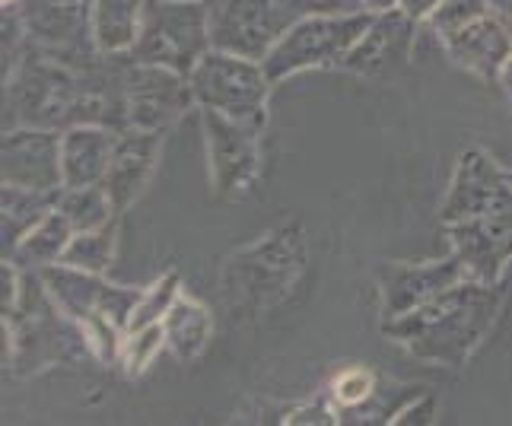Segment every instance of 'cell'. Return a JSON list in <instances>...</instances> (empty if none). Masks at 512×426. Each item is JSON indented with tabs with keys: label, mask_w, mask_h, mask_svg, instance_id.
<instances>
[{
	"label": "cell",
	"mask_w": 512,
	"mask_h": 426,
	"mask_svg": "<svg viewBox=\"0 0 512 426\" xmlns=\"http://www.w3.org/2000/svg\"><path fill=\"white\" fill-rule=\"evenodd\" d=\"M118 131L105 124H74L61 131V172L64 188L102 185L115 153Z\"/></svg>",
	"instance_id": "obj_18"
},
{
	"label": "cell",
	"mask_w": 512,
	"mask_h": 426,
	"mask_svg": "<svg viewBox=\"0 0 512 426\" xmlns=\"http://www.w3.org/2000/svg\"><path fill=\"white\" fill-rule=\"evenodd\" d=\"M376 376L363 366H353V369H344L338 379L331 382V398L338 401V407L344 414L357 411V407H363L369 398L376 395Z\"/></svg>",
	"instance_id": "obj_27"
},
{
	"label": "cell",
	"mask_w": 512,
	"mask_h": 426,
	"mask_svg": "<svg viewBox=\"0 0 512 426\" xmlns=\"http://www.w3.org/2000/svg\"><path fill=\"white\" fill-rule=\"evenodd\" d=\"M150 0H90V29L102 55H128L144 29Z\"/></svg>",
	"instance_id": "obj_19"
},
{
	"label": "cell",
	"mask_w": 512,
	"mask_h": 426,
	"mask_svg": "<svg viewBox=\"0 0 512 426\" xmlns=\"http://www.w3.org/2000/svg\"><path fill=\"white\" fill-rule=\"evenodd\" d=\"M51 299L83 328L86 344L99 363H118V350L140 303V290L109 283L105 274H90L58 261L39 271Z\"/></svg>",
	"instance_id": "obj_5"
},
{
	"label": "cell",
	"mask_w": 512,
	"mask_h": 426,
	"mask_svg": "<svg viewBox=\"0 0 512 426\" xmlns=\"http://www.w3.org/2000/svg\"><path fill=\"white\" fill-rule=\"evenodd\" d=\"M376 287L382 296V318H398L423 303H430L433 296L446 293L455 283L468 277L462 258L449 252L439 261H382L376 264Z\"/></svg>",
	"instance_id": "obj_14"
},
{
	"label": "cell",
	"mask_w": 512,
	"mask_h": 426,
	"mask_svg": "<svg viewBox=\"0 0 512 426\" xmlns=\"http://www.w3.org/2000/svg\"><path fill=\"white\" fill-rule=\"evenodd\" d=\"M427 392V388H423ZM414 395L408 404L401 407V411L395 414V420L392 423H433V417H436V398L433 395Z\"/></svg>",
	"instance_id": "obj_29"
},
{
	"label": "cell",
	"mask_w": 512,
	"mask_h": 426,
	"mask_svg": "<svg viewBox=\"0 0 512 426\" xmlns=\"http://www.w3.org/2000/svg\"><path fill=\"white\" fill-rule=\"evenodd\" d=\"M115 248H118V220L105 223L99 229L77 233L64 252V264L90 271V274H105L115 261Z\"/></svg>",
	"instance_id": "obj_24"
},
{
	"label": "cell",
	"mask_w": 512,
	"mask_h": 426,
	"mask_svg": "<svg viewBox=\"0 0 512 426\" xmlns=\"http://www.w3.org/2000/svg\"><path fill=\"white\" fill-rule=\"evenodd\" d=\"M191 93L198 109L220 112L252 124V128H268V99L274 83L261 61H249L229 51L210 48L207 55L194 64L188 74Z\"/></svg>",
	"instance_id": "obj_7"
},
{
	"label": "cell",
	"mask_w": 512,
	"mask_h": 426,
	"mask_svg": "<svg viewBox=\"0 0 512 426\" xmlns=\"http://www.w3.org/2000/svg\"><path fill=\"white\" fill-rule=\"evenodd\" d=\"M163 350H166L163 322L147 325V328H134V331H125V341H121V350H118V363L125 366L131 379H137L153 366V360L160 357Z\"/></svg>",
	"instance_id": "obj_25"
},
{
	"label": "cell",
	"mask_w": 512,
	"mask_h": 426,
	"mask_svg": "<svg viewBox=\"0 0 512 426\" xmlns=\"http://www.w3.org/2000/svg\"><path fill=\"white\" fill-rule=\"evenodd\" d=\"M10 7L20 16L32 51L67 64H86L102 55L93 42L86 0H16Z\"/></svg>",
	"instance_id": "obj_12"
},
{
	"label": "cell",
	"mask_w": 512,
	"mask_h": 426,
	"mask_svg": "<svg viewBox=\"0 0 512 426\" xmlns=\"http://www.w3.org/2000/svg\"><path fill=\"white\" fill-rule=\"evenodd\" d=\"M363 7L369 13H385V10H395L398 7V0H363Z\"/></svg>",
	"instance_id": "obj_31"
},
{
	"label": "cell",
	"mask_w": 512,
	"mask_h": 426,
	"mask_svg": "<svg viewBox=\"0 0 512 426\" xmlns=\"http://www.w3.org/2000/svg\"><path fill=\"white\" fill-rule=\"evenodd\" d=\"M427 26L455 67L484 83H500L512 58V23L490 0H443Z\"/></svg>",
	"instance_id": "obj_6"
},
{
	"label": "cell",
	"mask_w": 512,
	"mask_h": 426,
	"mask_svg": "<svg viewBox=\"0 0 512 426\" xmlns=\"http://www.w3.org/2000/svg\"><path fill=\"white\" fill-rule=\"evenodd\" d=\"M443 4V0H398V7L395 10H401L404 16H411L414 23H427L430 20V13Z\"/></svg>",
	"instance_id": "obj_30"
},
{
	"label": "cell",
	"mask_w": 512,
	"mask_h": 426,
	"mask_svg": "<svg viewBox=\"0 0 512 426\" xmlns=\"http://www.w3.org/2000/svg\"><path fill=\"white\" fill-rule=\"evenodd\" d=\"M163 331H166V350L182 366H188L194 360H201L210 337H214V315H210V309L201 299L182 293L166 312Z\"/></svg>",
	"instance_id": "obj_20"
},
{
	"label": "cell",
	"mask_w": 512,
	"mask_h": 426,
	"mask_svg": "<svg viewBox=\"0 0 512 426\" xmlns=\"http://www.w3.org/2000/svg\"><path fill=\"white\" fill-rule=\"evenodd\" d=\"M439 223L468 277L500 283L512 261V182L484 150L458 156Z\"/></svg>",
	"instance_id": "obj_1"
},
{
	"label": "cell",
	"mask_w": 512,
	"mask_h": 426,
	"mask_svg": "<svg viewBox=\"0 0 512 426\" xmlns=\"http://www.w3.org/2000/svg\"><path fill=\"white\" fill-rule=\"evenodd\" d=\"M376 13H344V16H299L287 29L271 55L264 58L271 83H284L303 70H322V67H341L350 48L360 42L366 26L373 23Z\"/></svg>",
	"instance_id": "obj_9"
},
{
	"label": "cell",
	"mask_w": 512,
	"mask_h": 426,
	"mask_svg": "<svg viewBox=\"0 0 512 426\" xmlns=\"http://www.w3.org/2000/svg\"><path fill=\"white\" fill-rule=\"evenodd\" d=\"M210 48L214 42L207 0H150L144 29L128 55L140 64L169 67L188 77Z\"/></svg>",
	"instance_id": "obj_8"
},
{
	"label": "cell",
	"mask_w": 512,
	"mask_h": 426,
	"mask_svg": "<svg viewBox=\"0 0 512 426\" xmlns=\"http://www.w3.org/2000/svg\"><path fill=\"white\" fill-rule=\"evenodd\" d=\"M417 26L411 16L401 10H385L376 13L373 23L366 26L360 42L350 48L341 70L363 80H392L414 58V42H417Z\"/></svg>",
	"instance_id": "obj_15"
},
{
	"label": "cell",
	"mask_w": 512,
	"mask_h": 426,
	"mask_svg": "<svg viewBox=\"0 0 512 426\" xmlns=\"http://www.w3.org/2000/svg\"><path fill=\"white\" fill-rule=\"evenodd\" d=\"M86 4H90V0H86Z\"/></svg>",
	"instance_id": "obj_34"
},
{
	"label": "cell",
	"mask_w": 512,
	"mask_h": 426,
	"mask_svg": "<svg viewBox=\"0 0 512 426\" xmlns=\"http://www.w3.org/2000/svg\"><path fill=\"white\" fill-rule=\"evenodd\" d=\"M160 153H163V131H140V128L118 131L112 163L102 179V188L109 191L118 213H125L144 194L156 166H160Z\"/></svg>",
	"instance_id": "obj_17"
},
{
	"label": "cell",
	"mask_w": 512,
	"mask_h": 426,
	"mask_svg": "<svg viewBox=\"0 0 512 426\" xmlns=\"http://www.w3.org/2000/svg\"><path fill=\"white\" fill-rule=\"evenodd\" d=\"M0 179L35 191H61V131L51 128H7L0 150Z\"/></svg>",
	"instance_id": "obj_16"
},
{
	"label": "cell",
	"mask_w": 512,
	"mask_h": 426,
	"mask_svg": "<svg viewBox=\"0 0 512 426\" xmlns=\"http://www.w3.org/2000/svg\"><path fill=\"white\" fill-rule=\"evenodd\" d=\"M309 261L306 233L299 223L274 226L252 245L226 258L220 271V296L239 318H258L277 309L293 293Z\"/></svg>",
	"instance_id": "obj_3"
},
{
	"label": "cell",
	"mask_w": 512,
	"mask_h": 426,
	"mask_svg": "<svg viewBox=\"0 0 512 426\" xmlns=\"http://www.w3.org/2000/svg\"><path fill=\"white\" fill-rule=\"evenodd\" d=\"M58 210L70 220V226L77 233H86V229H99L105 223L118 220L121 213L115 210L109 191L102 185H86V188H61L58 194Z\"/></svg>",
	"instance_id": "obj_23"
},
{
	"label": "cell",
	"mask_w": 512,
	"mask_h": 426,
	"mask_svg": "<svg viewBox=\"0 0 512 426\" xmlns=\"http://www.w3.org/2000/svg\"><path fill=\"white\" fill-rule=\"evenodd\" d=\"M61 191H35V188H20V185H4V201H0V233H4V258L13 255V248L23 242V236L48 217L58 207Z\"/></svg>",
	"instance_id": "obj_22"
},
{
	"label": "cell",
	"mask_w": 512,
	"mask_h": 426,
	"mask_svg": "<svg viewBox=\"0 0 512 426\" xmlns=\"http://www.w3.org/2000/svg\"><path fill=\"white\" fill-rule=\"evenodd\" d=\"M303 16H344V13H369L363 0H293Z\"/></svg>",
	"instance_id": "obj_28"
},
{
	"label": "cell",
	"mask_w": 512,
	"mask_h": 426,
	"mask_svg": "<svg viewBox=\"0 0 512 426\" xmlns=\"http://www.w3.org/2000/svg\"><path fill=\"white\" fill-rule=\"evenodd\" d=\"M74 236H77V229L70 226V220L55 207L23 236V242L13 248L10 261H16L26 271H45L51 264L64 261V252Z\"/></svg>",
	"instance_id": "obj_21"
},
{
	"label": "cell",
	"mask_w": 512,
	"mask_h": 426,
	"mask_svg": "<svg viewBox=\"0 0 512 426\" xmlns=\"http://www.w3.org/2000/svg\"><path fill=\"white\" fill-rule=\"evenodd\" d=\"M500 86H503V93H506V99H509V105H512V58H509V64H506V70H503Z\"/></svg>",
	"instance_id": "obj_32"
},
{
	"label": "cell",
	"mask_w": 512,
	"mask_h": 426,
	"mask_svg": "<svg viewBox=\"0 0 512 426\" xmlns=\"http://www.w3.org/2000/svg\"><path fill=\"white\" fill-rule=\"evenodd\" d=\"M210 42L229 55L264 61L299 20L293 0H207Z\"/></svg>",
	"instance_id": "obj_10"
},
{
	"label": "cell",
	"mask_w": 512,
	"mask_h": 426,
	"mask_svg": "<svg viewBox=\"0 0 512 426\" xmlns=\"http://www.w3.org/2000/svg\"><path fill=\"white\" fill-rule=\"evenodd\" d=\"M506 175H509V182H512V169H506Z\"/></svg>",
	"instance_id": "obj_33"
},
{
	"label": "cell",
	"mask_w": 512,
	"mask_h": 426,
	"mask_svg": "<svg viewBox=\"0 0 512 426\" xmlns=\"http://www.w3.org/2000/svg\"><path fill=\"white\" fill-rule=\"evenodd\" d=\"M93 357L83 328L51 299L39 271L23 268L20 299L4 315V366L16 376H35L58 363Z\"/></svg>",
	"instance_id": "obj_4"
},
{
	"label": "cell",
	"mask_w": 512,
	"mask_h": 426,
	"mask_svg": "<svg viewBox=\"0 0 512 426\" xmlns=\"http://www.w3.org/2000/svg\"><path fill=\"white\" fill-rule=\"evenodd\" d=\"M125 105H128V128L166 134L198 102H194L191 83L185 74H175V70L156 64H140L128 55Z\"/></svg>",
	"instance_id": "obj_13"
},
{
	"label": "cell",
	"mask_w": 512,
	"mask_h": 426,
	"mask_svg": "<svg viewBox=\"0 0 512 426\" xmlns=\"http://www.w3.org/2000/svg\"><path fill=\"white\" fill-rule=\"evenodd\" d=\"M210 188L220 201H236L261 175V128L201 109Z\"/></svg>",
	"instance_id": "obj_11"
},
{
	"label": "cell",
	"mask_w": 512,
	"mask_h": 426,
	"mask_svg": "<svg viewBox=\"0 0 512 426\" xmlns=\"http://www.w3.org/2000/svg\"><path fill=\"white\" fill-rule=\"evenodd\" d=\"M500 309V283L465 277L446 293L433 296L430 303L398 318H385L382 334L401 350H408L414 360L462 369L474 357V350L484 344Z\"/></svg>",
	"instance_id": "obj_2"
},
{
	"label": "cell",
	"mask_w": 512,
	"mask_h": 426,
	"mask_svg": "<svg viewBox=\"0 0 512 426\" xmlns=\"http://www.w3.org/2000/svg\"><path fill=\"white\" fill-rule=\"evenodd\" d=\"M179 296H182V277H179V271H166L160 280H153L147 290H140V303H137V309L131 315L128 331L147 328V325H160Z\"/></svg>",
	"instance_id": "obj_26"
}]
</instances>
